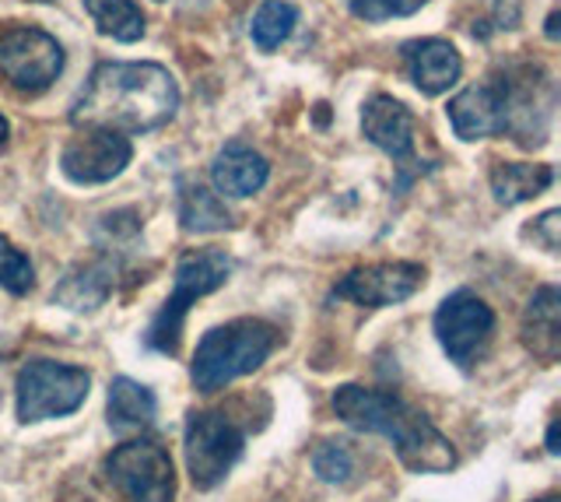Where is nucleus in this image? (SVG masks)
<instances>
[{"label":"nucleus","instance_id":"obj_1","mask_svg":"<svg viewBox=\"0 0 561 502\" xmlns=\"http://www.w3.org/2000/svg\"><path fill=\"white\" fill-rule=\"evenodd\" d=\"M180 110V84L154 60H102L70 102L67 119L78 130L148 134L165 127Z\"/></svg>","mask_w":561,"mask_h":502},{"label":"nucleus","instance_id":"obj_2","mask_svg":"<svg viewBox=\"0 0 561 502\" xmlns=\"http://www.w3.org/2000/svg\"><path fill=\"white\" fill-rule=\"evenodd\" d=\"M330 404L344 425L393 443L400 464L414 475H443V471H453L456 460H460L453 443L435 429L428 414L408 404L393 390L344 384L333 390Z\"/></svg>","mask_w":561,"mask_h":502},{"label":"nucleus","instance_id":"obj_3","mask_svg":"<svg viewBox=\"0 0 561 502\" xmlns=\"http://www.w3.org/2000/svg\"><path fill=\"white\" fill-rule=\"evenodd\" d=\"M277 327L260 317H239L210 327L190 362V379L201 393H218L236 379L256 373L277 349Z\"/></svg>","mask_w":561,"mask_h":502},{"label":"nucleus","instance_id":"obj_4","mask_svg":"<svg viewBox=\"0 0 561 502\" xmlns=\"http://www.w3.org/2000/svg\"><path fill=\"white\" fill-rule=\"evenodd\" d=\"M228 274H232V256L218 247H207V250H186L175 264V285H172V296L162 303V309L154 313V320L148 323L145 331V349L151 352H162V355H175L180 352V341H183V323L190 306L210 296V292L225 288Z\"/></svg>","mask_w":561,"mask_h":502},{"label":"nucleus","instance_id":"obj_5","mask_svg":"<svg viewBox=\"0 0 561 502\" xmlns=\"http://www.w3.org/2000/svg\"><path fill=\"white\" fill-rule=\"evenodd\" d=\"M92 390V373L53 358H32L14 379V411L22 425H39L49 419L75 414Z\"/></svg>","mask_w":561,"mask_h":502},{"label":"nucleus","instance_id":"obj_6","mask_svg":"<svg viewBox=\"0 0 561 502\" xmlns=\"http://www.w3.org/2000/svg\"><path fill=\"white\" fill-rule=\"evenodd\" d=\"M186 471L201 492L218 489L245 449V429L225 411H190L183 429Z\"/></svg>","mask_w":561,"mask_h":502},{"label":"nucleus","instance_id":"obj_7","mask_svg":"<svg viewBox=\"0 0 561 502\" xmlns=\"http://www.w3.org/2000/svg\"><path fill=\"white\" fill-rule=\"evenodd\" d=\"M64 46L39 25H0V78L22 95H43L64 75Z\"/></svg>","mask_w":561,"mask_h":502},{"label":"nucleus","instance_id":"obj_8","mask_svg":"<svg viewBox=\"0 0 561 502\" xmlns=\"http://www.w3.org/2000/svg\"><path fill=\"white\" fill-rule=\"evenodd\" d=\"M105 481L127 502H172L175 471L169 449L158 440H130L116 446L102 464Z\"/></svg>","mask_w":561,"mask_h":502},{"label":"nucleus","instance_id":"obj_9","mask_svg":"<svg viewBox=\"0 0 561 502\" xmlns=\"http://www.w3.org/2000/svg\"><path fill=\"white\" fill-rule=\"evenodd\" d=\"M435 338L453 366L460 373H470L484 358L491 338H495V313L470 288H456L435 309Z\"/></svg>","mask_w":561,"mask_h":502},{"label":"nucleus","instance_id":"obj_10","mask_svg":"<svg viewBox=\"0 0 561 502\" xmlns=\"http://www.w3.org/2000/svg\"><path fill=\"white\" fill-rule=\"evenodd\" d=\"M134 159L130 137L116 130L84 127L78 137H70L60 151V172L78 186H102L123 176V169Z\"/></svg>","mask_w":561,"mask_h":502},{"label":"nucleus","instance_id":"obj_11","mask_svg":"<svg viewBox=\"0 0 561 502\" xmlns=\"http://www.w3.org/2000/svg\"><path fill=\"white\" fill-rule=\"evenodd\" d=\"M425 285V267L414 261H386L347 271L344 278L333 285L330 296L355 303L365 309H386L397 303H408L414 292Z\"/></svg>","mask_w":561,"mask_h":502},{"label":"nucleus","instance_id":"obj_12","mask_svg":"<svg viewBox=\"0 0 561 502\" xmlns=\"http://www.w3.org/2000/svg\"><path fill=\"white\" fill-rule=\"evenodd\" d=\"M362 134H365L368 145L379 148L382 155H390V159L400 166H408L414 159L417 119L393 95H373L365 102L362 106Z\"/></svg>","mask_w":561,"mask_h":502},{"label":"nucleus","instance_id":"obj_13","mask_svg":"<svg viewBox=\"0 0 561 502\" xmlns=\"http://www.w3.org/2000/svg\"><path fill=\"white\" fill-rule=\"evenodd\" d=\"M446 116L460 141H484V137L505 134V95L499 78L491 75L488 81L470 84L456 99H449Z\"/></svg>","mask_w":561,"mask_h":502},{"label":"nucleus","instance_id":"obj_14","mask_svg":"<svg viewBox=\"0 0 561 502\" xmlns=\"http://www.w3.org/2000/svg\"><path fill=\"white\" fill-rule=\"evenodd\" d=\"M408 78L421 95H446L463 75V57L449 39H411L400 46Z\"/></svg>","mask_w":561,"mask_h":502},{"label":"nucleus","instance_id":"obj_15","mask_svg":"<svg viewBox=\"0 0 561 502\" xmlns=\"http://www.w3.org/2000/svg\"><path fill=\"white\" fill-rule=\"evenodd\" d=\"M271 180V162L245 141H228L210 162V186L218 197H253Z\"/></svg>","mask_w":561,"mask_h":502},{"label":"nucleus","instance_id":"obj_16","mask_svg":"<svg viewBox=\"0 0 561 502\" xmlns=\"http://www.w3.org/2000/svg\"><path fill=\"white\" fill-rule=\"evenodd\" d=\"M519 338L537 362L554 366L561 355V292L554 285H540L523 309Z\"/></svg>","mask_w":561,"mask_h":502},{"label":"nucleus","instance_id":"obj_17","mask_svg":"<svg viewBox=\"0 0 561 502\" xmlns=\"http://www.w3.org/2000/svg\"><path fill=\"white\" fill-rule=\"evenodd\" d=\"M116 274H119V256L102 253L99 261L67 271V278L53 288V303L70 309V313H92V309H99L113 296Z\"/></svg>","mask_w":561,"mask_h":502},{"label":"nucleus","instance_id":"obj_18","mask_svg":"<svg viewBox=\"0 0 561 502\" xmlns=\"http://www.w3.org/2000/svg\"><path fill=\"white\" fill-rule=\"evenodd\" d=\"M175 215H180L183 232H190V236L225 232V229H232V225H236V218L225 207V201L207 183H201L197 176L175 180Z\"/></svg>","mask_w":561,"mask_h":502},{"label":"nucleus","instance_id":"obj_19","mask_svg":"<svg viewBox=\"0 0 561 502\" xmlns=\"http://www.w3.org/2000/svg\"><path fill=\"white\" fill-rule=\"evenodd\" d=\"M158 401L154 393L137 384L130 376H116L105 393V419L116 436H134V432H148L154 425Z\"/></svg>","mask_w":561,"mask_h":502},{"label":"nucleus","instance_id":"obj_20","mask_svg":"<svg viewBox=\"0 0 561 502\" xmlns=\"http://www.w3.org/2000/svg\"><path fill=\"white\" fill-rule=\"evenodd\" d=\"M491 197L502 207H519L540 197L554 183V166L548 162H495L488 172Z\"/></svg>","mask_w":561,"mask_h":502},{"label":"nucleus","instance_id":"obj_21","mask_svg":"<svg viewBox=\"0 0 561 502\" xmlns=\"http://www.w3.org/2000/svg\"><path fill=\"white\" fill-rule=\"evenodd\" d=\"M88 19H92L95 32L113 43H137L145 39V11H140L137 0H81Z\"/></svg>","mask_w":561,"mask_h":502},{"label":"nucleus","instance_id":"obj_22","mask_svg":"<svg viewBox=\"0 0 561 502\" xmlns=\"http://www.w3.org/2000/svg\"><path fill=\"white\" fill-rule=\"evenodd\" d=\"M298 25V8L288 0H263L250 22V39L260 54H274L280 43L291 39V32Z\"/></svg>","mask_w":561,"mask_h":502},{"label":"nucleus","instance_id":"obj_23","mask_svg":"<svg viewBox=\"0 0 561 502\" xmlns=\"http://www.w3.org/2000/svg\"><path fill=\"white\" fill-rule=\"evenodd\" d=\"M0 288L11 292V296H28L35 288V264L4 232H0Z\"/></svg>","mask_w":561,"mask_h":502},{"label":"nucleus","instance_id":"obj_24","mask_svg":"<svg viewBox=\"0 0 561 502\" xmlns=\"http://www.w3.org/2000/svg\"><path fill=\"white\" fill-rule=\"evenodd\" d=\"M312 467H316V475H320L323 481H330V484H344V481H351V475H355V457H351L347 443L327 440V443L316 446Z\"/></svg>","mask_w":561,"mask_h":502},{"label":"nucleus","instance_id":"obj_25","mask_svg":"<svg viewBox=\"0 0 561 502\" xmlns=\"http://www.w3.org/2000/svg\"><path fill=\"white\" fill-rule=\"evenodd\" d=\"M428 0H347V11L355 14L358 22L368 25H379V22H390V19H411Z\"/></svg>","mask_w":561,"mask_h":502},{"label":"nucleus","instance_id":"obj_26","mask_svg":"<svg viewBox=\"0 0 561 502\" xmlns=\"http://www.w3.org/2000/svg\"><path fill=\"white\" fill-rule=\"evenodd\" d=\"M558 229H561V212L554 207V212H543L540 218H534V225H526L523 236L526 239H534L537 247H543L548 253H558Z\"/></svg>","mask_w":561,"mask_h":502},{"label":"nucleus","instance_id":"obj_27","mask_svg":"<svg viewBox=\"0 0 561 502\" xmlns=\"http://www.w3.org/2000/svg\"><path fill=\"white\" fill-rule=\"evenodd\" d=\"M548 454L558 457L561 446H558V419H551V429H548Z\"/></svg>","mask_w":561,"mask_h":502},{"label":"nucleus","instance_id":"obj_28","mask_svg":"<svg viewBox=\"0 0 561 502\" xmlns=\"http://www.w3.org/2000/svg\"><path fill=\"white\" fill-rule=\"evenodd\" d=\"M543 32H548V39H551V43H558V8L548 14V28H543Z\"/></svg>","mask_w":561,"mask_h":502},{"label":"nucleus","instance_id":"obj_29","mask_svg":"<svg viewBox=\"0 0 561 502\" xmlns=\"http://www.w3.org/2000/svg\"><path fill=\"white\" fill-rule=\"evenodd\" d=\"M8 137H11V124H8V116L0 113V151L8 148Z\"/></svg>","mask_w":561,"mask_h":502},{"label":"nucleus","instance_id":"obj_30","mask_svg":"<svg viewBox=\"0 0 561 502\" xmlns=\"http://www.w3.org/2000/svg\"><path fill=\"white\" fill-rule=\"evenodd\" d=\"M32 4H57V0H32Z\"/></svg>","mask_w":561,"mask_h":502},{"label":"nucleus","instance_id":"obj_31","mask_svg":"<svg viewBox=\"0 0 561 502\" xmlns=\"http://www.w3.org/2000/svg\"><path fill=\"white\" fill-rule=\"evenodd\" d=\"M154 4H165V0H154Z\"/></svg>","mask_w":561,"mask_h":502}]
</instances>
